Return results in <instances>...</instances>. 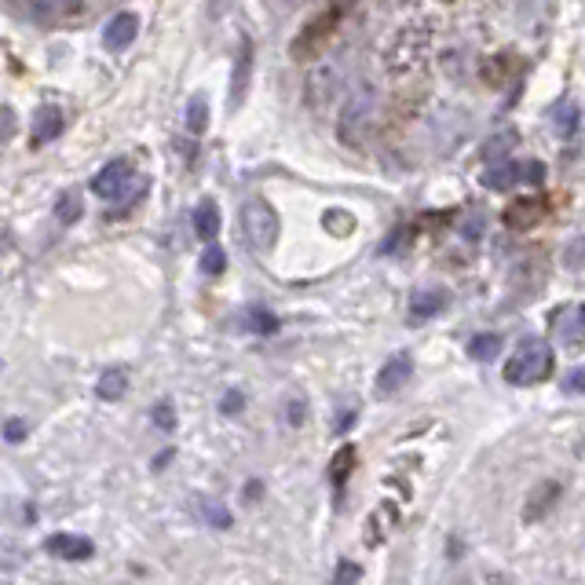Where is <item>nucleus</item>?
Masks as SVG:
<instances>
[{
    "label": "nucleus",
    "mask_w": 585,
    "mask_h": 585,
    "mask_svg": "<svg viewBox=\"0 0 585 585\" xmlns=\"http://www.w3.org/2000/svg\"><path fill=\"white\" fill-rule=\"evenodd\" d=\"M549 373H553V348L542 337L520 341V348L512 351L509 362H505V381L516 384V388L549 381Z\"/></svg>",
    "instance_id": "f257e3e1"
},
{
    "label": "nucleus",
    "mask_w": 585,
    "mask_h": 585,
    "mask_svg": "<svg viewBox=\"0 0 585 585\" xmlns=\"http://www.w3.org/2000/svg\"><path fill=\"white\" fill-rule=\"evenodd\" d=\"M242 231H245V242H249V249H256V253H267V249H275L282 224H278V213L264 202V198H249V202H245V209H242Z\"/></svg>",
    "instance_id": "f03ea898"
},
{
    "label": "nucleus",
    "mask_w": 585,
    "mask_h": 585,
    "mask_svg": "<svg viewBox=\"0 0 585 585\" xmlns=\"http://www.w3.org/2000/svg\"><path fill=\"white\" fill-rule=\"evenodd\" d=\"M373 107H377V99H373L370 88H359V92H351V99L344 103L341 110V125H337V136L348 143V147H359L366 132H370V117Z\"/></svg>",
    "instance_id": "7ed1b4c3"
},
{
    "label": "nucleus",
    "mask_w": 585,
    "mask_h": 585,
    "mask_svg": "<svg viewBox=\"0 0 585 585\" xmlns=\"http://www.w3.org/2000/svg\"><path fill=\"white\" fill-rule=\"evenodd\" d=\"M549 330H553V341L564 344V348H575L585 341V304H564L549 315Z\"/></svg>",
    "instance_id": "20e7f679"
},
{
    "label": "nucleus",
    "mask_w": 585,
    "mask_h": 585,
    "mask_svg": "<svg viewBox=\"0 0 585 585\" xmlns=\"http://www.w3.org/2000/svg\"><path fill=\"white\" fill-rule=\"evenodd\" d=\"M132 176H136V169H132V165H128L125 158H114L110 165H103V169L96 172V180H92V191H96L99 198H103V202H117V198H125Z\"/></svg>",
    "instance_id": "39448f33"
},
{
    "label": "nucleus",
    "mask_w": 585,
    "mask_h": 585,
    "mask_svg": "<svg viewBox=\"0 0 585 585\" xmlns=\"http://www.w3.org/2000/svg\"><path fill=\"white\" fill-rule=\"evenodd\" d=\"M410 377H414V359H410L406 351H399V355H392V359L381 366V373H377V395H395Z\"/></svg>",
    "instance_id": "423d86ee"
},
{
    "label": "nucleus",
    "mask_w": 585,
    "mask_h": 585,
    "mask_svg": "<svg viewBox=\"0 0 585 585\" xmlns=\"http://www.w3.org/2000/svg\"><path fill=\"white\" fill-rule=\"evenodd\" d=\"M136 33H139V19L132 15V11H121V15H114V19L107 22L103 44H107L110 52H125L128 44L136 41Z\"/></svg>",
    "instance_id": "0eeeda50"
},
{
    "label": "nucleus",
    "mask_w": 585,
    "mask_h": 585,
    "mask_svg": "<svg viewBox=\"0 0 585 585\" xmlns=\"http://www.w3.org/2000/svg\"><path fill=\"white\" fill-rule=\"evenodd\" d=\"M556 498H560V483H553V479H545V483H538V487L531 490V498H527V505H523V523H538L549 516V509L556 505Z\"/></svg>",
    "instance_id": "6e6552de"
},
{
    "label": "nucleus",
    "mask_w": 585,
    "mask_h": 585,
    "mask_svg": "<svg viewBox=\"0 0 585 585\" xmlns=\"http://www.w3.org/2000/svg\"><path fill=\"white\" fill-rule=\"evenodd\" d=\"M44 553L59 556V560H88L96 549L88 538H77V534H52V538H44Z\"/></svg>",
    "instance_id": "1a4fd4ad"
},
{
    "label": "nucleus",
    "mask_w": 585,
    "mask_h": 585,
    "mask_svg": "<svg viewBox=\"0 0 585 585\" xmlns=\"http://www.w3.org/2000/svg\"><path fill=\"white\" fill-rule=\"evenodd\" d=\"M545 198H520V202H512L509 209H505V227H512V231H527V227H534L538 220L545 216Z\"/></svg>",
    "instance_id": "9d476101"
},
{
    "label": "nucleus",
    "mask_w": 585,
    "mask_h": 585,
    "mask_svg": "<svg viewBox=\"0 0 585 585\" xmlns=\"http://www.w3.org/2000/svg\"><path fill=\"white\" fill-rule=\"evenodd\" d=\"M450 297H447V289H417L414 297H410V322H428V319H436L439 311L447 308Z\"/></svg>",
    "instance_id": "9b49d317"
},
{
    "label": "nucleus",
    "mask_w": 585,
    "mask_h": 585,
    "mask_svg": "<svg viewBox=\"0 0 585 585\" xmlns=\"http://www.w3.org/2000/svg\"><path fill=\"white\" fill-rule=\"evenodd\" d=\"M337 19H341V8H330V11H326V15H322V19L311 22L308 30H304V37H300V41L293 44V55L319 52V44L326 41V37H330V33H333V26H337Z\"/></svg>",
    "instance_id": "f8f14e48"
},
{
    "label": "nucleus",
    "mask_w": 585,
    "mask_h": 585,
    "mask_svg": "<svg viewBox=\"0 0 585 585\" xmlns=\"http://www.w3.org/2000/svg\"><path fill=\"white\" fill-rule=\"evenodd\" d=\"M249 77H253V44L242 41L238 59H234V74H231V110L242 107L245 92H249Z\"/></svg>",
    "instance_id": "ddd939ff"
},
{
    "label": "nucleus",
    "mask_w": 585,
    "mask_h": 585,
    "mask_svg": "<svg viewBox=\"0 0 585 585\" xmlns=\"http://www.w3.org/2000/svg\"><path fill=\"white\" fill-rule=\"evenodd\" d=\"M512 183H523V165L520 161L501 158L498 165H490V169L483 172V187H490V191H509Z\"/></svg>",
    "instance_id": "4468645a"
},
{
    "label": "nucleus",
    "mask_w": 585,
    "mask_h": 585,
    "mask_svg": "<svg viewBox=\"0 0 585 585\" xmlns=\"http://www.w3.org/2000/svg\"><path fill=\"white\" fill-rule=\"evenodd\" d=\"M63 132V110L59 107H41L37 110V117H33V143L41 147V143H48V139H55Z\"/></svg>",
    "instance_id": "2eb2a0df"
},
{
    "label": "nucleus",
    "mask_w": 585,
    "mask_h": 585,
    "mask_svg": "<svg viewBox=\"0 0 585 585\" xmlns=\"http://www.w3.org/2000/svg\"><path fill=\"white\" fill-rule=\"evenodd\" d=\"M99 399H107V403H114V399H121V395L128 392V370H121V366H114V370H107L103 377H99Z\"/></svg>",
    "instance_id": "dca6fc26"
},
{
    "label": "nucleus",
    "mask_w": 585,
    "mask_h": 585,
    "mask_svg": "<svg viewBox=\"0 0 585 585\" xmlns=\"http://www.w3.org/2000/svg\"><path fill=\"white\" fill-rule=\"evenodd\" d=\"M194 231H198V238H205V242H213L216 234H220V213H216L213 202L198 205V213H194Z\"/></svg>",
    "instance_id": "f3484780"
},
{
    "label": "nucleus",
    "mask_w": 585,
    "mask_h": 585,
    "mask_svg": "<svg viewBox=\"0 0 585 585\" xmlns=\"http://www.w3.org/2000/svg\"><path fill=\"white\" fill-rule=\"evenodd\" d=\"M553 128H556V136L560 139H571L575 136V128H578V107L571 103V99H564L560 107L553 110Z\"/></svg>",
    "instance_id": "a211bd4d"
},
{
    "label": "nucleus",
    "mask_w": 585,
    "mask_h": 585,
    "mask_svg": "<svg viewBox=\"0 0 585 585\" xmlns=\"http://www.w3.org/2000/svg\"><path fill=\"white\" fill-rule=\"evenodd\" d=\"M498 351H501V337H498V333H479V337H472V344H468V355H472L476 362L498 359Z\"/></svg>",
    "instance_id": "6ab92c4d"
},
{
    "label": "nucleus",
    "mask_w": 585,
    "mask_h": 585,
    "mask_svg": "<svg viewBox=\"0 0 585 585\" xmlns=\"http://www.w3.org/2000/svg\"><path fill=\"white\" fill-rule=\"evenodd\" d=\"M205 125H209V103H205V96H194L191 107H187V128L194 136H202Z\"/></svg>",
    "instance_id": "aec40b11"
},
{
    "label": "nucleus",
    "mask_w": 585,
    "mask_h": 585,
    "mask_svg": "<svg viewBox=\"0 0 585 585\" xmlns=\"http://www.w3.org/2000/svg\"><path fill=\"white\" fill-rule=\"evenodd\" d=\"M55 216H59L63 224H77V220H81V194L66 191L63 198H59V205H55Z\"/></svg>",
    "instance_id": "412c9836"
},
{
    "label": "nucleus",
    "mask_w": 585,
    "mask_h": 585,
    "mask_svg": "<svg viewBox=\"0 0 585 585\" xmlns=\"http://www.w3.org/2000/svg\"><path fill=\"white\" fill-rule=\"evenodd\" d=\"M516 147V132H512V128H505V132H501V136H494L487 143V150H483V158L487 161H494V158H509V150Z\"/></svg>",
    "instance_id": "4be33fe9"
},
{
    "label": "nucleus",
    "mask_w": 585,
    "mask_h": 585,
    "mask_svg": "<svg viewBox=\"0 0 585 585\" xmlns=\"http://www.w3.org/2000/svg\"><path fill=\"white\" fill-rule=\"evenodd\" d=\"M224 267H227V253L220 249V245H209V249L202 253V271L205 275H220Z\"/></svg>",
    "instance_id": "5701e85b"
},
{
    "label": "nucleus",
    "mask_w": 585,
    "mask_h": 585,
    "mask_svg": "<svg viewBox=\"0 0 585 585\" xmlns=\"http://www.w3.org/2000/svg\"><path fill=\"white\" fill-rule=\"evenodd\" d=\"M351 465H355V447H344L337 458H333V483L337 487H344V479H348Z\"/></svg>",
    "instance_id": "b1692460"
},
{
    "label": "nucleus",
    "mask_w": 585,
    "mask_h": 585,
    "mask_svg": "<svg viewBox=\"0 0 585 585\" xmlns=\"http://www.w3.org/2000/svg\"><path fill=\"white\" fill-rule=\"evenodd\" d=\"M564 264L571 267V271H582V267H585V238H575V242L567 245Z\"/></svg>",
    "instance_id": "393cba45"
},
{
    "label": "nucleus",
    "mask_w": 585,
    "mask_h": 585,
    "mask_svg": "<svg viewBox=\"0 0 585 585\" xmlns=\"http://www.w3.org/2000/svg\"><path fill=\"white\" fill-rule=\"evenodd\" d=\"M322 224L330 227L333 234H351L355 220H351V213H326V216H322Z\"/></svg>",
    "instance_id": "a878e982"
},
{
    "label": "nucleus",
    "mask_w": 585,
    "mask_h": 585,
    "mask_svg": "<svg viewBox=\"0 0 585 585\" xmlns=\"http://www.w3.org/2000/svg\"><path fill=\"white\" fill-rule=\"evenodd\" d=\"M202 509H205V516H209V523H213V527H231V512L220 509L216 501L205 498V501H202Z\"/></svg>",
    "instance_id": "bb28decb"
},
{
    "label": "nucleus",
    "mask_w": 585,
    "mask_h": 585,
    "mask_svg": "<svg viewBox=\"0 0 585 585\" xmlns=\"http://www.w3.org/2000/svg\"><path fill=\"white\" fill-rule=\"evenodd\" d=\"M249 326H253L256 333H275L278 330V319H275V315H267V311H256L253 319H249Z\"/></svg>",
    "instance_id": "cd10ccee"
},
{
    "label": "nucleus",
    "mask_w": 585,
    "mask_h": 585,
    "mask_svg": "<svg viewBox=\"0 0 585 585\" xmlns=\"http://www.w3.org/2000/svg\"><path fill=\"white\" fill-rule=\"evenodd\" d=\"M564 392H571V395L585 392V366H575V370L567 373V377H564Z\"/></svg>",
    "instance_id": "c85d7f7f"
},
{
    "label": "nucleus",
    "mask_w": 585,
    "mask_h": 585,
    "mask_svg": "<svg viewBox=\"0 0 585 585\" xmlns=\"http://www.w3.org/2000/svg\"><path fill=\"white\" fill-rule=\"evenodd\" d=\"M154 425H158V428H172V425H176V414H172L169 403L154 406Z\"/></svg>",
    "instance_id": "c756f323"
},
{
    "label": "nucleus",
    "mask_w": 585,
    "mask_h": 585,
    "mask_svg": "<svg viewBox=\"0 0 585 585\" xmlns=\"http://www.w3.org/2000/svg\"><path fill=\"white\" fill-rule=\"evenodd\" d=\"M542 180H545L542 161H527V165H523V183H542Z\"/></svg>",
    "instance_id": "7c9ffc66"
},
{
    "label": "nucleus",
    "mask_w": 585,
    "mask_h": 585,
    "mask_svg": "<svg viewBox=\"0 0 585 585\" xmlns=\"http://www.w3.org/2000/svg\"><path fill=\"white\" fill-rule=\"evenodd\" d=\"M4 436H8V443H19V439L26 436V425H22V421H8V425H4Z\"/></svg>",
    "instance_id": "2f4dec72"
},
{
    "label": "nucleus",
    "mask_w": 585,
    "mask_h": 585,
    "mask_svg": "<svg viewBox=\"0 0 585 585\" xmlns=\"http://www.w3.org/2000/svg\"><path fill=\"white\" fill-rule=\"evenodd\" d=\"M359 575H362V571L355 564H341V567H337V582H355Z\"/></svg>",
    "instance_id": "473e14b6"
},
{
    "label": "nucleus",
    "mask_w": 585,
    "mask_h": 585,
    "mask_svg": "<svg viewBox=\"0 0 585 585\" xmlns=\"http://www.w3.org/2000/svg\"><path fill=\"white\" fill-rule=\"evenodd\" d=\"M238 406H242V395L231 392V395L224 399V410H227V414H238Z\"/></svg>",
    "instance_id": "72a5a7b5"
},
{
    "label": "nucleus",
    "mask_w": 585,
    "mask_h": 585,
    "mask_svg": "<svg viewBox=\"0 0 585 585\" xmlns=\"http://www.w3.org/2000/svg\"><path fill=\"white\" fill-rule=\"evenodd\" d=\"M300 410H304L300 403H289V421H293V425H300V421H304V414H300Z\"/></svg>",
    "instance_id": "f704fd0d"
},
{
    "label": "nucleus",
    "mask_w": 585,
    "mask_h": 585,
    "mask_svg": "<svg viewBox=\"0 0 585 585\" xmlns=\"http://www.w3.org/2000/svg\"><path fill=\"white\" fill-rule=\"evenodd\" d=\"M37 4H48V8H70L77 0H37Z\"/></svg>",
    "instance_id": "c9c22d12"
}]
</instances>
